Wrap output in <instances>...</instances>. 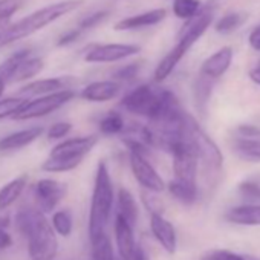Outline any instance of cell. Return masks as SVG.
<instances>
[{
  "mask_svg": "<svg viewBox=\"0 0 260 260\" xmlns=\"http://www.w3.org/2000/svg\"><path fill=\"white\" fill-rule=\"evenodd\" d=\"M237 190L239 194L248 201V204H260V176L243 179Z\"/></svg>",
  "mask_w": 260,
  "mask_h": 260,
  "instance_id": "cell-30",
  "label": "cell"
},
{
  "mask_svg": "<svg viewBox=\"0 0 260 260\" xmlns=\"http://www.w3.org/2000/svg\"><path fill=\"white\" fill-rule=\"evenodd\" d=\"M80 36H81V31H80V29L68 31V32H64V34L58 39L57 45H58V46H68V45H72V43H74Z\"/></svg>",
  "mask_w": 260,
  "mask_h": 260,
  "instance_id": "cell-39",
  "label": "cell"
},
{
  "mask_svg": "<svg viewBox=\"0 0 260 260\" xmlns=\"http://www.w3.org/2000/svg\"><path fill=\"white\" fill-rule=\"evenodd\" d=\"M51 225L54 231L61 237H69L74 230V219L69 210H58L52 214Z\"/></svg>",
  "mask_w": 260,
  "mask_h": 260,
  "instance_id": "cell-29",
  "label": "cell"
},
{
  "mask_svg": "<svg viewBox=\"0 0 260 260\" xmlns=\"http://www.w3.org/2000/svg\"><path fill=\"white\" fill-rule=\"evenodd\" d=\"M43 135V127L34 125L28 127L19 132L10 134L4 138H0V152H14V150H22L32 144L36 140H39Z\"/></svg>",
  "mask_w": 260,
  "mask_h": 260,
  "instance_id": "cell-18",
  "label": "cell"
},
{
  "mask_svg": "<svg viewBox=\"0 0 260 260\" xmlns=\"http://www.w3.org/2000/svg\"><path fill=\"white\" fill-rule=\"evenodd\" d=\"M98 128H100L101 135L113 137V135H122L127 128V124H125L124 116L119 112L110 110L100 119Z\"/></svg>",
  "mask_w": 260,
  "mask_h": 260,
  "instance_id": "cell-23",
  "label": "cell"
},
{
  "mask_svg": "<svg viewBox=\"0 0 260 260\" xmlns=\"http://www.w3.org/2000/svg\"><path fill=\"white\" fill-rule=\"evenodd\" d=\"M134 260H149V258H147V254L144 252V249H143L141 246L138 248L137 255H135V258H134Z\"/></svg>",
  "mask_w": 260,
  "mask_h": 260,
  "instance_id": "cell-43",
  "label": "cell"
},
{
  "mask_svg": "<svg viewBox=\"0 0 260 260\" xmlns=\"http://www.w3.org/2000/svg\"><path fill=\"white\" fill-rule=\"evenodd\" d=\"M98 144V135L77 137L58 143L49 153L48 159L42 164V169L49 173H63L77 169L86 155Z\"/></svg>",
  "mask_w": 260,
  "mask_h": 260,
  "instance_id": "cell-5",
  "label": "cell"
},
{
  "mask_svg": "<svg viewBox=\"0 0 260 260\" xmlns=\"http://www.w3.org/2000/svg\"><path fill=\"white\" fill-rule=\"evenodd\" d=\"M71 84V78L68 77H57V78H43V80H36L31 81L29 84H26L25 87H22L19 90L20 96H45V95H51L55 92H61L66 90Z\"/></svg>",
  "mask_w": 260,
  "mask_h": 260,
  "instance_id": "cell-17",
  "label": "cell"
},
{
  "mask_svg": "<svg viewBox=\"0 0 260 260\" xmlns=\"http://www.w3.org/2000/svg\"><path fill=\"white\" fill-rule=\"evenodd\" d=\"M245 19H246V16L242 13H228L216 22L214 29L219 34H230V32L239 29L243 25Z\"/></svg>",
  "mask_w": 260,
  "mask_h": 260,
  "instance_id": "cell-31",
  "label": "cell"
},
{
  "mask_svg": "<svg viewBox=\"0 0 260 260\" xmlns=\"http://www.w3.org/2000/svg\"><path fill=\"white\" fill-rule=\"evenodd\" d=\"M23 0H0V31H4L13 16L20 10Z\"/></svg>",
  "mask_w": 260,
  "mask_h": 260,
  "instance_id": "cell-33",
  "label": "cell"
},
{
  "mask_svg": "<svg viewBox=\"0 0 260 260\" xmlns=\"http://www.w3.org/2000/svg\"><path fill=\"white\" fill-rule=\"evenodd\" d=\"M233 48L230 46H223L220 49H217L214 54H211L208 58L204 60V63L201 64V72L202 75L211 78V80H217L222 75L226 74V71L230 69L231 63H233Z\"/></svg>",
  "mask_w": 260,
  "mask_h": 260,
  "instance_id": "cell-14",
  "label": "cell"
},
{
  "mask_svg": "<svg viewBox=\"0 0 260 260\" xmlns=\"http://www.w3.org/2000/svg\"><path fill=\"white\" fill-rule=\"evenodd\" d=\"M237 130H239L240 137H246V138H255V137H258L260 138V128L258 127H254V125H249V124H243Z\"/></svg>",
  "mask_w": 260,
  "mask_h": 260,
  "instance_id": "cell-41",
  "label": "cell"
},
{
  "mask_svg": "<svg viewBox=\"0 0 260 260\" xmlns=\"http://www.w3.org/2000/svg\"><path fill=\"white\" fill-rule=\"evenodd\" d=\"M25 96H10L0 100V121L7 118H14L28 103Z\"/></svg>",
  "mask_w": 260,
  "mask_h": 260,
  "instance_id": "cell-32",
  "label": "cell"
},
{
  "mask_svg": "<svg viewBox=\"0 0 260 260\" xmlns=\"http://www.w3.org/2000/svg\"><path fill=\"white\" fill-rule=\"evenodd\" d=\"M184 135L196 150L199 164H202L205 173L210 176H217L223 166V155L219 146L207 135L196 118L190 113H187L184 118Z\"/></svg>",
  "mask_w": 260,
  "mask_h": 260,
  "instance_id": "cell-6",
  "label": "cell"
},
{
  "mask_svg": "<svg viewBox=\"0 0 260 260\" xmlns=\"http://www.w3.org/2000/svg\"><path fill=\"white\" fill-rule=\"evenodd\" d=\"M249 78H251V81L254 83V84H257V86H260V61L255 64V66H252L251 69H249Z\"/></svg>",
  "mask_w": 260,
  "mask_h": 260,
  "instance_id": "cell-42",
  "label": "cell"
},
{
  "mask_svg": "<svg viewBox=\"0 0 260 260\" xmlns=\"http://www.w3.org/2000/svg\"><path fill=\"white\" fill-rule=\"evenodd\" d=\"M161 101L162 89H155L150 84H140L121 98L119 106L130 113L152 121L159 112Z\"/></svg>",
  "mask_w": 260,
  "mask_h": 260,
  "instance_id": "cell-8",
  "label": "cell"
},
{
  "mask_svg": "<svg viewBox=\"0 0 260 260\" xmlns=\"http://www.w3.org/2000/svg\"><path fill=\"white\" fill-rule=\"evenodd\" d=\"M116 214L124 217L132 226L137 225V220H138L137 201H135L134 194L124 187H121L118 190V210H116Z\"/></svg>",
  "mask_w": 260,
  "mask_h": 260,
  "instance_id": "cell-22",
  "label": "cell"
},
{
  "mask_svg": "<svg viewBox=\"0 0 260 260\" xmlns=\"http://www.w3.org/2000/svg\"><path fill=\"white\" fill-rule=\"evenodd\" d=\"M68 193L66 184L55 179H40L34 185L36 207L43 213H51L64 199Z\"/></svg>",
  "mask_w": 260,
  "mask_h": 260,
  "instance_id": "cell-11",
  "label": "cell"
},
{
  "mask_svg": "<svg viewBox=\"0 0 260 260\" xmlns=\"http://www.w3.org/2000/svg\"><path fill=\"white\" fill-rule=\"evenodd\" d=\"M141 69V61H135V63H128L119 69H116L113 72V80L118 83H124V81H132L137 78V75L140 74Z\"/></svg>",
  "mask_w": 260,
  "mask_h": 260,
  "instance_id": "cell-35",
  "label": "cell"
},
{
  "mask_svg": "<svg viewBox=\"0 0 260 260\" xmlns=\"http://www.w3.org/2000/svg\"><path fill=\"white\" fill-rule=\"evenodd\" d=\"M125 146L128 147V162H130V170L134 173V178L138 181V184L146 188L147 191L152 193H161L166 190V182L161 178V175L156 172L150 159L147 158V149L144 144L130 140V138H122Z\"/></svg>",
  "mask_w": 260,
  "mask_h": 260,
  "instance_id": "cell-7",
  "label": "cell"
},
{
  "mask_svg": "<svg viewBox=\"0 0 260 260\" xmlns=\"http://www.w3.org/2000/svg\"><path fill=\"white\" fill-rule=\"evenodd\" d=\"M81 5H83V0H63V2L48 5L23 17L20 22L10 25L4 31H0V49L36 34L37 31L46 28L48 25L54 23L60 17H64L66 14L75 11Z\"/></svg>",
  "mask_w": 260,
  "mask_h": 260,
  "instance_id": "cell-2",
  "label": "cell"
},
{
  "mask_svg": "<svg viewBox=\"0 0 260 260\" xmlns=\"http://www.w3.org/2000/svg\"><path fill=\"white\" fill-rule=\"evenodd\" d=\"M213 86H214V80L199 74V77L194 81L193 86V92H194V101H196V107L198 110L204 115L207 112V106L213 92Z\"/></svg>",
  "mask_w": 260,
  "mask_h": 260,
  "instance_id": "cell-24",
  "label": "cell"
},
{
  "mask_svg": "<svg viewBox=\"0 0 260 260\" xmlns=\"http://www.w3.org/2000/svg\"><path fill=\"white\" fill-rule=\"evenodd\" d=\"M225 219L236 225L260 226V204H245L226 211Z\"/></svg>",
  "mask_w": 260,
  "mask_h": 260,
  "instance_id": "cell-19",
  "label": "cell"
},
{
  "mask_svg": "<svg viewBox=\"0 0 260 260\" xmlns=\"http://www.w3.org/2000/svg\"><path fill=\"white\" fill-rule=\"evenodd\" d=\"M8 226H10V217L0 216V251L7 249L13 245V237L8 233Z\"/></svg>",
  "mask_w": 260,
  "mask_h": 260,
  "instance_id": "cell-38",
  "label": "cell"
},
{
  "mask_svg": "<svg viewBox=\"0 0 260 260\" xmlns=\"http://www.w3.org/2000/svg\"><path fill=\"white\" fill-rule=\"evenodd\" d=\"M7 84H8V83H7L2 77H0V100H2V95H4V92H5Z\"/></svg>",
  "mask_w": 260,
  "mask_h": 260,
  "instance_id": "cell-44",
  "label": "cell"
},
{
  "mask_svg": "<svg viewBox=\"0 0 260 260\" xmlns=\"http://www.w3.org/2000/svg\"><path fill=\"white\" fill-rule=\"evenodd\" d=\"M211 23H213V10H210V7H204L202 13L196 19L184 23V26L179 29L178 34V43L166 54V57L158 63L155 69L153 80L156 83H162L172 75V72L176 69L179 61L185 57V54L191 49V46L205 34V31L210 28Z\"/></svg>",
  "mask_w": 260,
  "mask_h": 260,
  "instance_id": "cell-3",
  "label": "cell"
},
{
  "mask_svg": "<svg viewBox=\"0 0 260 260\" xmlns=\"http://www.w3.org/2000/svg\"><path fill=\"white\" fill-rule=\"evenodd\" d=\"M141 52L140 45L132 43H106L95 45L84 54V61L87 63H115L125 60L128 57L138 55Z\"/></svg>",
  "mask_w": 260,
  "mask_h": 260,
  "instance_id": "cell-10",
  "label": "cell"
},
{
  "mask_svg": "<svg viewBox=\"0 0 260 260\" xmlns=\"http://www.w3.org/2000/svg\"><path fill=\"white\" fill-rule=\"evenodd\" d=\"M122 84L115 80L93 81L81 90V98L90 103H106L119 95Z\"/></svg>",
  "mask_w": 260,
  "mask_h": 260,
  "instance_id": "cell-15",
  "label": "cell"
},
{
  "mask_svg": "<svg viewBox=\"0 0 260 260\" xmlns=\"http://www.w3.org/2000/svg\"><path fill=\"white\" fill-rule=\"evenodd\" d=\"M248 45L251 46V49L260 52V23L251 29V32L248 36Z\"/></svg>",
  "mask_w": 260,
  "mask_h": 260,
  "instance_id": "cell-40",
  "label": "cell"
},
{
  "mask_svg": "<svg viewBox=\"0 0 260 260\" xmlns=\"http://www.w3.org/2000/svg\"><path fill=\"white\" fill-rule=\"evenodd\" d=\"M167 190L170 191V194L181 204L184 205H193L198 201L199 196V190L194 185H187L182 182H178L175 179H172L167 185Z\"/></svg>",
  "mask_w": 260,
  "mask_h": 260,
  "instance_id": "cell-25",
  "label": "cell"
},
{
  "mask_svg": "<svg viewBox=\"0 0 260 260\" xmlns=\"http://www.w3.org/2000/svg\"><path fill=\"white\" fill-rule=\"evenodd\" d=\"M16 225L28 242L31 260H54L57 257V233L37 207H23L16 214Z\"/></svg>",
  "mask_w": 260,
  "mask_h": 260,
  "instance_id": "cell-1",
  "label": "cell"
},
{
  "mask_svg": "<svg viewBox=\"0 0 260 260\" xmlns=\"http://www.w3.org/2000/svg\"><path fill=\"white\" fill-rule=\"evenodd\" d=\"M110 16L109 10H101V11H95L92 14H89L87 17H84L80 23H78V29L80 31H86V29H92L95 26H98L100 23H103L107 17Z\"/></svg>",
  "mask_w": 260,
  "mask_h": 260,
  "instance_id": "cell-36",
  "label": "cell"
},
{
  "mask_svg": "<svg viewBox=\"0 0 260 260\" xmlns=\"http://www.w3.org/2000/svg\"><path fill=\"white\" fill-rule=\"evenodd\" d=\"M113 231H115V242H116L119 258L121 260H134L137 255V251L140 248V245L135 240L134 226L130 225L124 217L115 214Z\"/></svg>",
  "mask_w": 260,
  "mask_h": 260,
  "instance_id": "cell-12",
  "label": "cell"
},
{
  "mask_svg": "<svg viewBox=\"0 0 260 260\" xmlns=\"http://www.w3.org/2000/svg\"><path fill=\"white\" fill-rule=\"evenodd\" d=\"M92 245V260H116L115 251L107 233H103L90 240Z\"/></svg>",
  "mask_w": 260,
  "mask_h": 260,
  "instance_id": "cell-28",
  "label": "cell"
},
{
  "mask_svg": "<svg viewBox=\"0 0 260 260\" xmlns=\"http://www.w3.org/2000/svg\"><path fill=\"white\" fill-rule=\"evenodd\" d=\"M72 130V124L68 122V121H60V122H55L52 124L48 132H46V137L49 141H55V140H61L64 138L69 132Z\"/></svg>",
  "mask_w": 260,
  "mask_h": 260,
  "instance_id": "cell-37",
  "label": "cell"
},
{
  "mask_svg": "<svg viewBox=\"0 0 260 260\" xmlns=\"http://www.w3.org/2000/svg\"><path fill=\"white\" fill-rule=\"evenodd\" d=\"M172 10L178 19L184 22H190L202 13L204 7L199 0H173Z\"/></svg>",
  "mask_w": 260,
  "mask_h": 260,
  "instance_id": "cell-26",
  "label": "cell"
},
{
  "mask_svg": "<svg viewBox=\"0 0 260 260\" xmlns=\"http://www.w3.org/2000/svg\"><path fill=\"white\" fill-rule=\"evenodd\" d=\"M150 231L156 242L169 252L173 254L178 246V236L176 230L172 225L170 220H167L162 213L159 211H150Z\"/></svg>",
  "mask_w": 260,
  "mask_h": 260,
  "instance_id": "cell-13",
  "label": "cell"
},
{
  "mask_svg": "<svg viewBox=\"0 0 260 260\" xmlns=\"http://www.w3.org/2000/svg\"><path fill=\"white\" fill-rule=\"evenodd\" d=\"M233 152L245 161L260 162V138L237 137L233 141Z\"/></svg>",
  "mask_w": 260,
  "mask_h": 260,
  "instance_id": "cell-21",
  "label": "cell"
},
{
  "mask_svg": "<svg viewBox=\"0 0 260 260\" xmlns=\"http://www.w3.org/2000/svg\"><path fill=\"white\" fill-rule=\"evenodd\" d=\"M75 92L72 89H66L61 92H55L51 95L39 96L34 100H29L26 106L14 116L17 121H28V119H37L51 115L52 112L58 110L64 104H68L71 100H74Z\"/></svg>",
  "mask_w": 260,
  "mask_h": 260,
  "instance_id": "cell-9",
  "label": "cell"
},
{
  "mask_svg": "<svg viewBox=\"0 0 260 260\" xmlns=\"http://www.w3.org/2000/svg\"><path fill=\"white\" fill-rule=\"evenodd\" d=\"M167 17V10L166 8H156V10H150L137 16H130L125 17L122 20H119L115 25L116 31H135V29H141V28H149V26H155L158 23H161L162 20H166Z\"/></svg>",
  "mask_w": 260,
  "mask_h": 260,
  "instance_id": "cell-16",
  "label": "cell"
},
{
  "mask_svg": "<svg viewBox=\"0 0 260 260\" xmlns=\"http://www.w3.org/2000/svg\"><path fill=\"white\" fill-rule=\"evenodd\" d=\"M28 185V176L22 175L19 178H14L8 184H5L0 188V211L8 210L25 191Z\"/></svg>",
  "mask_w": 260,
  "mask_h": 260,
  "instance_id": "cell-20",
  "label": "cell"
},
{
  "mask_svg": "<svg viewBox=\"0 0 260 260\" xmlns=\"http://www.w3.org/2000/svg\"><path fill=\"white\" fill-rule=\"evenodd\" d=\"M43 66H45L43 58L34 57V55L28 57V58H26L25 61H22V64L17 68V71H16V74H14L11 83H17V81H25V80L34 78L36 75H39V74L42 72Z\"/></svg>",
  "mask_w": 260,
  "mask_h": 260,
  "instance_id": "cell-27",
  "label": "cell"
},
{
  "mask_svg": "<svg viewBox=\"0 0 260 260\" xmlns=\"http://www.w3.org/2000/svg\"><path fill=\"white\" fill-rule=\"evenodd\" d=\"M201 260H260V258L239 254L230 249H210L201 257Z\"/></svg>",
  "mask_w": 260,
  "mask_h": 260,
  "instance_id": "cell-34",
  "label": "cell"
},
{
  "mask_svg": "<svg viewBox=\"0 0 260 260\" xmlns=\"http://www.w3.org/2000/svg\"><path fill=\"white\" fill-rule=\"evenodd\" d=\"M113 184L104 161L98 162L93 191L90 199V210H89V239H95L96 236L106 233V226L110 220L112 210H113Z\"/></svg>",
  "mask_w": 260,
  "mask_h": 260,
  "instance_id": "cell-4",
  "label": "cell"
}]
</instances>
